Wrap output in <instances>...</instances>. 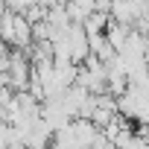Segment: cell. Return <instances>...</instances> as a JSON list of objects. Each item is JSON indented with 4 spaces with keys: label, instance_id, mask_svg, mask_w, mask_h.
Segmentation results:
<instances>
[{
    "label": "cell",
    "instance_id": "1",
    "mask_svg": "<svg viewBox=\"0 0 149 149\" xmlns=\"http://www.w3.org/2000/svg\"><path fill=\"white\" fill-rule=\"evenodd\" d=\"M6 76H9V88H12L15 94H18V91H26V85H29V58H26L21 50H9Z\"/></svg>",
    "mask_w": 149,
    "mask_h": 149
},
{
    "label": "cell",
    "instance_id": "2",
    "mask_svg": "<svg viewBox=\"0 0 149 149\" xmlns=\"http://www.w3.org/2000/svg\"><path fill=\"white\" fill-rule=\"evenodd\" d=\"M70 134H73V140H76L79 146H85V149H91V143H94V137L100 134V129L91 123V120H70Z\"/></svg>",
    "mask_w": 149,
    "mask_h": 149
},
{
    "label": "cell",
    "instance_id": "3",
    "mask_svg": "<svg viewBox=\"0 0 149 149\" xmlns=\"http://www.w3.org/2000/svg\"><path fill=\"white\" fill-rule=\"evenodd\" d=\"M108 21H114V24L132 29V24H134V9H132V3H129V0H111V6H108Z\"/></svg>",
    "mask_w": 149,
    "mask_h": 149
},
{
    "label": "cell",
    "instance_id": "4",
    "mask_svg": "<svg viewBox=\"0 0 149 149\" xmlns=\"http://www.w3.org/2000/svg\"><path fill=\"white\" fill-rule=\"evenodd\" d=\"M105 41H108V47L114 50V53H120L123 50V44H126V35H129V26H120V24H114V21H108V26H105Z\"/></svg>",
    "mask_w": 149,
    "mask_h": 149
},
{
    "label": "cell",
    "instance_id": "5",
    "mask_svg": "<svg viewBox=\"0 0 149 149\" xmlns=\"http://www.w3.org/2000/svg\"><path fill=\"white\" fill-rule=\"evenodd\" d=\"M108 26V15L105 12H91L85 21H82V32L85 35H102Z\"/></svg>",
    "mask_w": 149,
    "mask_h": 149
},
{
    "label": "cell",
    "instance_id": "6",
    "mask_svg": "<svg viewBox=\"0 0 149 149\" xmlns=\"http://www.w3.org/2000/svg\"><path fill=\"white\" fill-rule=\"evenodd\" d=\"M3 6H6V12H12V15H24L29 6H35V0H3Z\"/></svg>",
    "mask_w": 149,
    "mask_h": 149
},
{
    "label": "cell",
    "instance_id": "7",
    "mask_svg": "<svg viewBox=\"0 0 149 149\" xmlns=\"http://www.w3.org/2000/svg\"><path fill=\"white\" fill-rule=\"evenodd\" d=\"M70 3L76 6L82 15H91V12H94V0H70Z\"/></svg>",
    "mask_w": 149,
    "mask_h": 149
},
{
    "label": "cell",
    "instance_id": "8",
    "mask_svg": "<svg viewBox=\"0 0 149 149\" xmlns=\"http://www.w3.org/2000/svg\"><path fill=\"white\" fill-rule=\"evenodd\" d=\"M0 56H9V47H6V41L0 38Z\"/></svg>",
    "mask_w": 149,
    "mask_h": 149
},
{
    "label": "cell",
    "instance_id": "9",
    "mask_svg": "<svg viewBox=\"0 0 149 149\" xmlns=\"http://www.w3.org/2000/svg\"><path fill=\"white\" fill-rule=\"evenodd\" d=\"M9 149H26V146H24V143H12Z\"/></svg>",
    "mask_w": 149,
    "mask_h": 149
},
{
    "label": "cell",
    "instance_id": "10",
    "mask_svg": "<svg viewBox=\"0 0 149 149\" xmlns=\"http://www.w3.org/2000/svg\"><path fill=\"white\" fill-rule=\"evenodd\" d=\"M3 12H6V9H0V18H3Z\"/></svg>",
    "mask_w": 149,
    "mask_h": 149
}]
</instances>
